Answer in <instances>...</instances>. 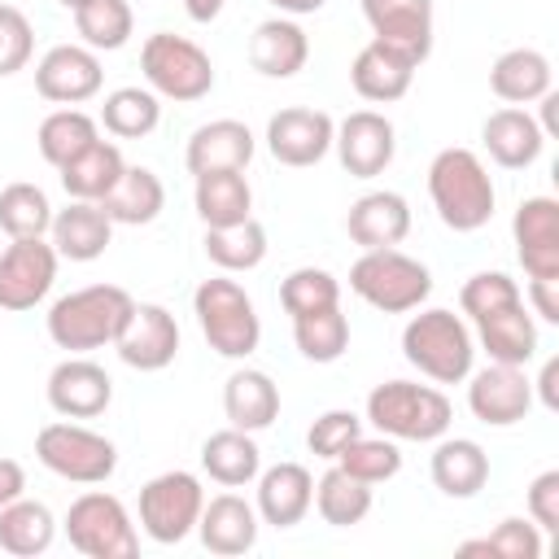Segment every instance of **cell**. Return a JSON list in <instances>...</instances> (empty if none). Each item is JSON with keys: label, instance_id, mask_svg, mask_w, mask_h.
<instances>
[{"label": "cell", "instance_id": "1", "mask_svg": "<svg viewBox=\"0 0 559 559\" xmlns=\"http://www.w3.org/2000/svg\"><path fill=\"white\" fill-rule=\"evenodd\" d=\"M428 197L450 231H480L493 218V179L472 148H441L432 157Z\"/></svg>", "mask_w": 559, "mask_h": 559}, {"label": "cell", "instance_id": "2", "mask_svg": "<svg viewBox=\"0 0 559 559\" xmlns=\"http://www.w3.org/2000/svg\"><path fill=\"white\" fill-rule=\"evenodd\" d=\"M135 297L118 284H87V288H74L66 297L52 301L48 310V336L57 349H70V354H87V349H100V345H114L118 328L127 323Z\"/></svg>", "mask_w": 559, "mask_h": 559}, {"label": "cell", "instance_id": "3", "mask_svg": "<svg viewBox=\"0 0 559 559\" xmlns=\"http://www.w3.org/2000/svg\"><path fill=\"white\" fill-rule=\"evenodd\" d=\"M402 358L432 384H459L472 376L476 336L454 310L432 306V310L411 314V323L402 328Z\"/></svg>", "mask_w": 559, "mask_h": 559}, {"label": "cell", "instance_id": "4", "mask_svg": "<svg viewBox=\"0 0 559 559\" xmlns=\"http://www.w3.org/2000/svg\"><path fill=\"white\" fill-rule=\"evenodd\" d=\"M454 406L441 389L415 380H384L367 393V424L393 441H437L450 432Z\"/></svg>", "mask_w": 559, "mask_h": 559}, {"label": "cell", "instance_id": "5", "mask_svg": "<svg viewBox=\"0 0 559 559\" xmlns=\"http://www.w3.org/2000/svg\"><path fill=\"white\" fill-rule=\"evenodd\" d=\"M349 293L380 314H406L428 301L432 271L402 249H362V258L349 266Z\"/></svg>", "mask_w": 559, "mask_h": 559}, {"label": "cell", "instance_id": "6", "mask_svg": "<svg viewBox=\"0 0 559 559\" xmlns=\"http://www.w3.org/2000/svg\"><path fill=\"white\" fill-rule=\"evenodd\" d=\"M192 310H197L201 336L210 341L214 354H223V358H249L258 349L262 319L253 310V297L236 280H227V275L201 280L197 293H192Z\"/></svg>", "mask_w": 559, "mask_h": 559}, {"label": "cell", "instance_id": "7", "mask_svg": "<svg viewBox=\"0 0 559 559\" xmlns=\"http://www.w3.org/2000/svg\"><path fill=\"white\" fill-rule=\"evenodd\" d=\"M140 70L148 79V87L175 105H192L201 96H210L214 87V61L201 44L183 39V35H170V31H157L144 39L140 48Z\"/></svg>", "mask_w": 559, "mask_h": 559}, {"label": "cell", "instance_id": "8", "mask_svg": "<svg viewBox=\"0 0 559 559\" xmlns=\"http://www.w3.org/2000/svg\"><path fill=\"white\" fill-rule=\"evenodd\" d=\"M35 459L70 485H105L118 467V445L83 424H44L35 432Z\"/></svg>", "mask_w": 559, "mask_h": 559}, {"label": "cell", "instance_id": "9", "mask_svg": "<svg viewBox=\"0 0 559 559\" xmlns=\"http://www.w3.org/2000/svg\"><path fill=\"white\" fill-rule=\"evenodd\" d=\"M66 537L87 559H131L140 550V533H135L127 507L105 489H87L70 502Z\"/></svg>", "mask_w": 559, "mask_h": 559}, {"label": "cell", "instance_id": "10", "mask_svg": "<svg viewBox=\"0 0 559 559\" xmlns=\"http://www.w3.org/2000/svg\"><path fill=\"white\" fill-rule=\"evenodd\" d=\"M201 507H205V489L192 472H162L140 489V528L153 542L175 546L188 533H197Z\"/></svg>", "mask_w": 559, "mask_h": 559}, {"label": "cell", "instance_id": "11", "mask_svg": "<svg viewBox=\"0 0 559 559\" xmlns=\"http://www.w3.org/2000/svg\"><path fill=\"white\" fill-rule=\"evenodd\" d=\"M57 262L61 258H57L52 240H44V236L13 240L0 253V310H9V314L35 310L57 280Z\"/></svg>", "mask_w": 559, "mask_h": 559}, {"label": "cell", "instance_id": "12", "mask_svg": "<svg viewBox=\"0 0 559 559\" xmlns=\"http://www.w3.org/2000/svg\"><path fill=\"white\" fill-rule=\"evenodd\" d=\"M114 349L135 371H162L179 354V323H175V314L166 306L135 301L131 314H127V323L114 336Z\"/></svg>", "mask_w": 559, "mask_h": 559}, {"label": "cell", "instance_id": "13", "mask_svg": "<svg viewBox=\"0 0 559 559\" xmlns=\"http://www.w3.org/2000/svg\"><path fill=\"white\" fill-rule=\"evenodd\" d=\"M105 70L87 44H57L35 66V92L52 105H83L100 92Z\"/></svg>", "mask_w": 559, "mask_h": 559}, {"label": "cell", "instance_id": "14", "mask_svg": "<svg viewBox=\"0 0 559 559\" xmlns=\"http://www.w3.org/2000/svg\"><path fill=\"white\" fill-rule=\"evenodd\" d=\"M336 122L323 109H306V105H288L280 114H271L266 122V148L280 166H319L332 148Z\"/></svg>", "mask_w": 559, "mask_h": 559}, {"label": "cell", "instance_id": "15", "mask_svg": "<svg viewBox=\"0 0 559 559\" xmlns=\"http://www.w3.org/2000/svg\"><path fill=\"white\" fill-rule=\"evenodd\" d=\"M332 148L341 157V166L354 175V179H376L384 175V166L393 162L397 153V131L384 114L376 109H354L345 122H336V135H332Z\"/></svg>", "mask_w": 559, "mask_h": 559}, {"label": "cell", "instance_id": "16", "mask_svg": "<svg viewBox=\"0 0 559 559\" xmlns=\"http://www.w3.org/2000/svg\"><path fill=\"white\" fill-rule=\"evenodd\" d=\"M467 406L480 424L489 428H511L528 415L533 406V380L524 376V367H507V362H489L480 371L467 376Z\"/></svg>", "mask_w": 559, "mask_h": 559}, {"label": "cell", "instance_id": "17", "mask_svg": "<svg viewBox=\"0 0 559 559\" xmlns=\"http://www.w3.org/2000/svg\"><path fill=\"white\" fill-rule=\"evenodd\" d=\"M511 236L528 280L559 275V201L555 197H524L511 218Z\"/></svg>", "mask_w": 559, "mask_h": 559}, {"label": "cell", "instance_id": "18", "mask_svg": "<svg viewBox=\"0 0 559 559\" xmlns=\"http://www.w3.org/2000/svg\"><path fill=\"white\" fill-rule=\"evenodd\" d=\"M114 402V380L92 358H66L48 371V406L61 419H96Z\"/></svg>", "mask_w": 559, "mask_h": 559}, {"label": "cell", "instance_id": "19", "mask_svg": "<svg viewBox=\"0 0 559 559\" xmlns=\"http://www.w3.org/2000/svg\"><path fill=\"white\" fill-rule=\"evenodd\" d=\"M362 17L371 26V39H384L402 48L415 66L432 52V0H362Z\"/></svg>", "mask_w": 559, "mask_h": 559}, {"label": "cell", "instance_id": "20", "mask_svg": "<svg viewBox=\"0 0 559 559\" xmlns=\"http://www.w3.org/2000/svg\"><path fill=\"white\" fill-rule=\"evenodd\" d=\"M415 70H419V66H415L402 48H393V44H384V39H371V44L358 48V57H354V66H349V83H354V92H358L362 100L389 105V100H402V96L411 92Z\"/></svg>", "mask_w": 559, "mask_h": 559}, {"label": "cell", "instance_id": "21", "mask_svg": "<svg viewBox=\"0 0 559 559\" xmlns=\"http://www.w3.org/2000/svg\"><path fill=\"white\" fill-rule=\"evenodd\" d=\"M253 131L236 118H214L205 127H197L188 135V148H183V162L197 175H210V170H245L253 162Z\"/></svg>", "mask_w": 559, "mask_h": 559}, {"label": "cell", "instance_id": "22", "mask_svg": "<svg viewBox=\"0 0 559 559\" xmlns=\"http://www.w3.org/2000/svg\"><path fill=\"white\" fill-rule=\"evenodd\" d=\"M480 144H485V153H489L502 170H524V166H533V162L542 157L546 135H542V127H537V118H533L528 109L507 105V109H493V114L485 118Z\"/></svg>", "mask_w": 559, "mask_h": 559}, {"label": "cell", "instance_id": "23", "mask_svg": "<svg viewBox=\"0 0 559 559\" xmlns=\"http://www.w3.org/2000/svg\"><path fill=\"white\" fill-rule=\"evenodd\" d=\"M345 231L358 249H397L411 231V205L402 192H367L349 205Z\"/></svg>", "mask_w": 559, "mask_h": 559}, {"label": "cell", "instance_id": "24", "mask_svg": "<svg viewBox=\"0 0 559 559\" xmlns=\"http://www.w3.org/2000/svg\"><path fill=\"white\" fill-rule=\"evenodd\" d=\"M314 502V476L301 463H275L258 472V520L271 528H293Z\"/></svg>", "mask_w": 559, "mask_h": 559}, {"label": "cell", "instance_id": "25", "mask_svg": "<svg viewBox=\"0 0 559 559\" xmlns=\"http://www.w3.org/2000/svg\"><path fill=\"white\" fill-rule=\"evenodd\" d=\"M197 537L210 555H245L258 546V507H249L240 493H218L201 507Z\"/></svg>", "mask_w": 559, "mask_h": 559}, {"label": "cell", "instance_id": "26", "mask_svg": "<svg viewBox=\"0 0 559 559\" xmlns=\"http://www.w3.org/2000/svg\"><path fill=\"white\" fill-rule=\"evenodd\" d=\"M48 236H52L57 258L96 262L109 249V240H114V223H109V214L96 201H70L66 210H52Z\"/></svg>", "mask_w": 559, "mask_h": 559}, {"label": "cell", "instance_id": "27", "mask_svg": "<svg viewBox=\"0 0 559 559\" xmlns=\"http://www.w3.org/2000/svg\"><path fill=\"white\" fill-rule=\"evenodd\" d=\"M310 61V39L293 17H266L249 35V66L266 79H293Z\"/></svg>", "mask_w": 559, "mask_h": 559}, {"label": "cell", "instance_id": "28", "mask_svg": "<svg viewBox=\"0 0 559 559\" xmlns=\"http://www.w3.org/2000/svg\"><path fill=\"white\" fill-rule=\"evenodd\" d=\"M223 415L231 428L240 432H262L280 419V389L266 371L258 367H240L227 376L223 384Z\"/></svg>", "mask_w": 559, "mask_h": 559}, {"label": "cell", "instance_id": "29", "mask_svg": "<svg viewBox=\"0 0 559 559\" xmlns=\"http://www.w3.org/2000/svg\"><path fill=\"white\" fill-rule=\"evenodd\" d=\"M428 472L445 498H476L489 480V454L472 437H437Z\"/></svg>", "mask_w": 559, "mask_h": 559}, {"label": "cell", "instance_id": "30", "mask_svg": "<svg viewBox=\"0 0 559 559\" xmlns=\"http://www.w3.org/2000/svg\"><path fill=\"white\" fill-rule=\"evenodd\" d=\"M476 341L489 354V362H507V367H524L537 358V323L524 310V301L502 306L485 319H476Z\"/></svg>", "mask_w": 559, "mask_h": 559}, {"label": "cell", "instance_id": "31", "mask_svg": "<svg viewBox=\"0 0 559 559\" xmlns=\"http://www.w3.org/2000/svg\"><path fill=\"white\" fill-rule=\"evenodd\" d=\"M550 57L537 52V48H507L493 66H489V87L498 100L507 105H528V100H542L550 92Z\"/></svg>", "mask_w": 559, "mask_h": 559}, {"label": "cell", "instance_id": "32", "mask_svg": "<svg viewBox=\"0 0 559 559\" xmlns=\"http://www.w3.org/2000/svg\"><path fill=\"white\" fill-rule=\"evenodd\" d=\"M201 467L210 480H218L223 489H240L249 480H258L262 472V450L253 441V432H240V428H223V432H210L205 445H201Z\"/></svg>", "mask_w": 559, "mask_h": 559}, {"label": "cell", "instance_id": "33", "mask_svg": "<svg viewBox=\"0 0 559 559\" xmlns=\"http://www.w3.org/2000/svg\"><path fill=\"white\" fill-rule=\"evenodd\" d=\"M122 170H127L122 148L109 140H92L79 157H70L61 166V188L70 201H105L109 188L122 179Z\"/></svg>", "mask_w": 559, "mask_h": 559}, {"label": "cell", "instance_id": "34", "mask_svg": "<svg viewBox=\"0 0 559 559\" xmlns=\"http://www.w3.org/2000/svg\"><path fill=\"white\" fill-rule=\"evenodd\" d=\"M96 205L109 214V223L144 227V223H153L166 210V188H162V179L148 166H127L122 179L109 188V197L96 201Z\"/></svg>", "mask_w": 559, "mask_h": 559}, {"label": "cell", "instance_id": "35", "mask_svg": "<svg viewBox=\"0 0 559 559\" xmlns=\"http://www.w3.org/2000/svg\"><path fill=\"white\" fill-rule=\"evenodd\" d=\"M192 205H197L205 227H231V223L249 218L253 188H249L245 170H210V175H197Z\"/></svg>", "mask_w": 559, "mask_h": 559}, {"label": "cell", "instance_id": "36", "mask_svg": "<svg viewBox=\"0 0 559 559\" xmlns=\"http://www.w3.org/2000/svg\"><path fill=\"white\" fill-rule=\"evenodd\" d=\"M52 537H57V520L44 502L22 493L9 507H0V550L31 559V555H44L52 546Z\"/></svg>", "mask_w": 559, "mask_h": 559}, {"label": "cell", "instance_id": "37", "mask_svg": "<svg viewBox=\"0 0 559 559\" xmlns=\"http://www.w3.org/2000/svg\"><path fill=\"white\" fill-rule=\"evenodd\" d=\"M319 515H323V524H332V528H349V524H362L367 520V511H371V485L367 480H358V476H349V472H341L336 463L314 480V502H310Z\"/></svg>", "mask_w": 559, "mask_h": 559}, {"label": "cell", "instance_id": "38", "mask_svg": "<svg viewBox=\"0 0 559 559\" xmlns=\"http://www.w3.org/2000/svg\"><path fill=\"white\" fill-rule=\"evenodd\" d=\"M201 245H205V258L218 271H227V275L253 271L266 258V227L249 214V218H240L231 227H205V240Z\"/></svg>", "mask_w": 559, "mask_h": 559}, {"label": "cell", "instance_id": "39", "mask_svg": "<svg viewBox=\"0 0 559 559\" xmlns=\"http://www.w3.org/2000/svg\"><path fill=\"white\" fill-rule=\"evenodd\" d=\"M162 122V100L153 87H118L100 105V127L118 140H144Z\"/></svg>", "mask_w": 559, "mask_h": 559}, {"label": "cell", "instance_id": "40", "mask_svg": "<svg viewBox=\"0 0 559 559\" xmlns=\"http://www.w3.org/2000/svg\"><path fill=\"white\" fill-rule=\"evenodd\" d=\"M92 140H100L96 118H92V114H83V109H74V105H66V109L48 114V118L39 122V135H35L39 157H44L48 166H57V170H61L70 157H79Z\"/></svg>", "mask_w": 559, "mask_h": 559}, {"label": "cell", "instance_id": "41", "mask_svg": "<svg viewBox=\"0 0 559 559\" xmlns=\"http://www.w3.org/2000/svg\"><path fill=\"white\" fill-rule=\"evenodd\" d=\"M74 31L92 52H118L135 31V13L127 0H83L74 9Z\"/></svg>", "mask_w": 559, "mask_h": 559}, {"label": "cell", "instance_id": "42", "mask_svg": "<svg viewBox=\"0 0 559 559\" xmlns=\"http://www.w3.org/2000/svg\"><path fill=\"white\" fill-rule=\"evenodd\" d=\"M293 341L301 349V358L310 362H336L349 349V319L341 314V306H323L310 314L293 319Z\"/></svg>", "mask_w": 559, "mask_h": 559}, {"label": "cell", "instance_id": "43", "mask_svg": "<svg viewBox=\"0 0 559 559\" xmlns=\"http://www.w3.org/2000/svg\"><path fill=\"white\" fill-rule=\"evenodd\" d=\"M0 227L9 231V240L48 236V227H52L48 192L39 183H9V188H0Z\"/></svg>", "mask_w": 559, "mask_h": 559}, {"label": "cell", "instance_id": "44", "mask_svg": "<svg viewBox=\"0 0 559 559\" xmlns=\"http://www.w3.org/2000/svg\"><path fill=\"white\" fill-rule=\"evenodd\" d=\"M341 472H349V476H358V480H367V485H380V480H393L397 472H402V450H397V441L393 437H354L336 459H332Z\"/></svg>", "mask_w": 559, "mask_h": 559}, {"label": "cell", "instance_id": "45", "mask_svg": "<svg viewBox=\"0 0 559 559\" xmlns=\"http://www.w3.org/2000/svg\"><path fill=\"white\" fill-rule=\"evenodd\" d=\"M280 306L293 319L310 314V310H323V306H341V280L323 266H297L280 280Z\"/></svg>", "mask_w": 559, "mask_h": 559}, {"label": "cell", "instance_id": "46", "mask_svg": "<svg viewBox=\"0 0 559 559\" xmlns=\"http://www.w3.org/2000/svg\"><path fill=\"white\" fill-rule=\"evenodd\" d=\"M459 555H493V559H537L542 555V528L524 515L502 520L489 537L480 542H463Z\"/></svg>", "mask_w": 559, "mask_h": 559}, {"label": "cell", "instance_id": "47", "mask_svg": "<svg viewBox=\"0 0 559 559\" xmlns=\"http://www.w3.org/2000/svg\"><path fill=\"white\" fill-rule=\"evenodd\" d=\"M515 301H524L520 297V284L511 275H502V271H476L459 288V306H463V314L472 323L485 319V314H493V310H502V306H515Z\"/></svg>", "mask_w": 559, "mask_h": 559}, {"label": "cell", "instance_id": "48", "mask_svg": "<svg viewBox=\"0 0 559 559\" xmlns=\"http://www.w3.org/2000/svg\"><path fill=\"white\" fill-rule=\"evenodd\" d=\"M31 52H35L31 17H26L17 4H0V79L26 70Z\"/></svg>", "mask_w": 559, "mask_h": 559}, {"label": "cell", "instance_id": "49", "mask_svg": "<svg viewBox=\"0 0 559 559\" xmlns=\"http://www.w3.org/2000/svg\"><path fill=\"white\" fill-rule=\"evenodd\" d=\"M358 432H362V419H358L354 411H323V415L310 424L306 445H310L314 459H336Z\"/></svg>", "mask_w": 559, "mask_h": 559}, {"label": "cell", "instance_id": "50", "mask_svg": "<svg viewBox=\"0 0 559 559\" xmlns=\"http://www.w3.org/2000/svg\"><path fill=\"white\" fill-rule=\"evenodd\" d=\"M528 520L542 528V533H555L559 528V472H542L533 476L528 485Z\"/></svg>", "mask_w": 559, "mask_h": 559}, {"label": "cell", "instance_id": "51", "mask_svg": "<svg viewBox=\"0 0 559 559\" xmlns=\"http://www.w3.org/2000/svg\"><path fill=\"white\" fill-rule=\"evenodd\" d=\"M528 301H533V314L542 323H559V275L528 280Z\"/></svg>", "mask_w": 559, "mask_h": 559}, {"label": "cell", "instance_id": "52", "mask_svg": "<svg viewBox=\"0 0 559 559\" xmlns=\"http://www.w3.org/2000/svg\"><path fill=\"white\" fill-rule=\"evenodd\" d=\"M26 493V472L17 459H0V507H9L13 498Z\"/></svg>", "mask_w": 559, "mask_h": 559}, {"label": "cell", "instance_id": "53", "mask_svg": "<svg viewBox=\"0 0 559 559\" xmlns=\"http://www.w3.org/2000/svg\"><path fill=\"white\" fill-rule=\"evenodd\" d=\"M537 397H542V406L546 411H559V358H546L542 362V376H537Z\"/></svg>", "mask_w": 559, "mask_h": 559}, {"label": "cell", "instance_id": "54", "mask_svg": "<svg viewBox=\"0 0 559 559\" xmlns=\"http://www.w3.org/2000/svg\"><path fill=\"white\" fill-rule=\"evenodd\" d=\"M537 127H542V135H546V140L559 131V92H555V87L542 96V122H537Z\"/></svg>", "mask_w": 559, "mask_h": 559}, {"label": "cell", "instance_id": "55", "mask_svg": "<svg viewBox=\"0 0 559 559\" xmlns=\"http://www.w3.org/2000/svg\"><path fill=\"white\" fill-rule=\"evenodd\" d=\"M223 4H227V0H183V9H188L192 22H214V17L223 13Z\"/></svg>", "mask_w": 559, "mask_h": 559}, {"label": "cell", "instance_id": "56", "mask_svg": "<svg viewBox=\"0 0 559 559\" xmlns=\"http://www.w3.org/2000/svg\"><path fill=\"white\" fill-rule=\"evenodd\" d=\"M280 13H288V17H301V13H319L328 0H271Z\"/></svg>", "mask_w": 559, "mask_h": 559}, {"label": "cell", "instance_id": "57", "mask_svg": "<svg viewBox=\"0 0 559 559\" xmlns=\"http://www.w3.org/2000/svg\"><path fill=\"white\" fill-rule=\"evenodd\" d=\"M57 4H66V9H70V13H74V9H79V4H83V0H57Z\"/></svg>", "mask_w": 559, "mask_h": 559}]
</instances>
